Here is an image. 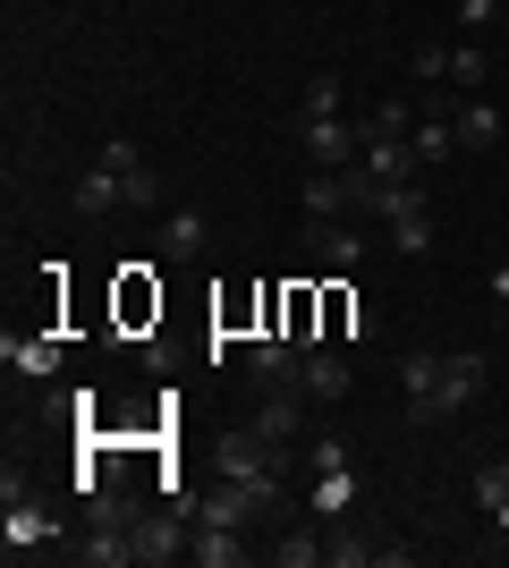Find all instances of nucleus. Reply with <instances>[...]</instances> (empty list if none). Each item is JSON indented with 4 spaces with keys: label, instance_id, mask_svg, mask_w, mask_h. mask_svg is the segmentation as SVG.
I'll return each mask as SVG.
<instances>
[{
    "label": "nucleus",
    "instance_id": "7c9ffc66",
    "mask_svg": "<svg viewBox=\"0 0 509 568\" xmlns=\"http://www.w3.org/2000/svg\"><path fill=\"white\" fill-rule=\"evenodd\" d=\"M492 297H501V306H509V263H501V272H492Z\"/></svg>",
    "mask_w": 509,
    "mask_h": 568
},
{
    "label": "nucleus",
    "instance_id": "bb28decb",
    "mask_svg": "<svg viewBox=\"0 0 509 568\" xmlns=\"http://www.w3.org/2000/svg\"><path fill=\"white\" fill-rule=\"evenodd\" d=\"M297 111H339V77L315 69V77H306V94H297Z\"/></svg>",
    "mask_w": 509,
    "mask_h": 568
},
{
    "label": "nucleus",
    "instance_id": "39448f33",
    "mask_svg": "<svg viewBox=\"0 0 509 568\" xmlns=\"http://www.w3.org/2000/svg\"><path fill=\"white\" fill-rule=\"evenodd\" d=\"M399 390H408V425H434V399H441V348H408V356H399Z\"/></svg>",
    "mask_w": 509,
    "mask_h": 568
},
{
    "label": "nucleus",
    "instance_id": "412c9836",
    "mask_svg": "<svg viewBox=\"0 0 509 568\" xmlns=\"http://www.w3.org/2000/svg\"><path fill=\"white\" fill-rule=\"evenodd\" d=\"M450 119H459V153H467V144H492V136H501V119H492V102H485V94H467Z\"/></svg>",
    "mask_w": 509,
    "mask_h": 568
},
{
    "label": "nucleus",
    "instance_id": "393cba45",
    "mask_svg": "<svg viewBox=\"0 0 509 568\" xmlns=\"http://www.w3.org/2000/svg\"><path fill=\"white\" fill-rule=\"evenodd\" d=\"M408 128H416V119H408V102H374L357 136H408Z\"/></svg>",
    "mask_w": 509,
    "mask_h": 568
},
{
    "label": "nucleus",
    "instance_id": "0eeeda50",
    "mask_svg": "<svg viewBox=\"0 0 509 568\" xmlns=\"http://www.w3.org/2000/svg\"><path fill=\"white\" fill-rule=\"evenodd\" d=\"M195 518H204V526H238V535H246V526H264L272 509H264V500H255V493H246V484H230V475H221L213 493L195 500Z\"/></svg>",
    "mask_w": 509,
    "mask_h": 568
},
{
    "label": "nucleus",
    "instance_id": "f8f14e48",
    "mask_svg": "<svg viewBox=\"0 0 509 568\" xmlns=\"http://www.w3.org/2000/svg\"><path fill=\"white\" fill-rule=\"evenodd\" d=\"M153 246H162V263H195L204 246H213V230H204V213H195V204H179V213H162Z\"/></svg>",
    "mask_w": 509,
    "mask_h": 568
},
{
    "label": "nucleus",
    "instance_id": "9d476101",
    "mask_svg": "<svg viewBox=\"0 0 509 568\" xmlns=\"http://www.w3.org/2000/svg\"><path fill=\"white\" fill-rule=\"evenodd\" d=\"M94 162H111L128 179V213H153V204H162V187H153V170H145V153H136V144L128 136H102V153Z\"/></svg>",
    "mask_w": 509,
    "mask_h": 568
},
{
    "label": "nucleus",
    "instance_id": "6e6552de",
    "mask_svg": "<svg viewBox=\"0 0 509 568\" xmlns=\"http://www.w3.org/2000/svg\"><path fill=\"white\" fill-rule=\"evenodd\" d=\"M297 365H306V348H297V339H281V332L246 339V374H255V390H281V382H297Z\"/></svg>",
    "mask_w": 509,
    "mask_h": 568
},
{
    "label": "nucleus",
    "instance_id": "c756f323",
    "mask_svg": "<svg viewBox=\"0 0 509 568\" xmlns=\"http://www.w3.org/2000/svg\"><path fill=\"white\" fill-rule=\"evenodd\" d=\"M374 560V544H357V535H332V568H365Z\"/></svg>",
    "mask_w": 509,
    "mask_h": 568
},
{
    "label": "nucleus",
    "instance_id": "7ed1b4c3",
    "mask_svg": "<svg viewBox=\"0 0 509 568\" xmlns=\"http://www.w3.org/2000/svg\"><path fill=\"white\" fill-rule=\"evenodd\" d=\"M195 509H145V518H128V535H136V568H162V560H187L195 535H187Z\"/></svg>",
    "mask_w": 509,
    "mask_h": 568
},
{
    "label": "nucleus",
    "instance_id": "1a4fd4ad",
    "mask_svg": "<svg viewBox=\"0 0 509 568\" xmlns=\"http://www.w3.org/2000/svg\"><path fill=\"white\" fill-rule=\"evenodd\" d=\"M348 382H357V374H348V356L315 339V348H306V365H297V390H306L315 407H332V399H348Z\"/></svg>",
    "mask_w": 509,
    "mask_h": 568
},
{
    "label": "nucleus",
    "instance_id": "c85d7f7f",
    "mask_svg": "<svg viewBox=\"0 0 509 568\" xmlns=\"http://www.w3.org/2000/svg\"><path fill=\"white\" fill-rule=\"evenodd\" d=\"M501 9H509V0H459V26H467V34H485Z\"/></svg>",
    "mask_w": 509,
    "mask_h": 568
},
{
    "label": "nucleus",
    "instance_id": "ddd939ff",
    "mask_svg": "<svg viewBox=\"0 0 509 568\" xmlns=\"http://www.w3.org/2000/svg\"><path fill=\"white\" fill-rule=\"evenodd\" d=\"M297 204H306V221H348L357 213V204H348V170H315Z\"/></svg>",
    "mask_w": 509,
    "mask_h": 568
},
{
    "label": "nucleus",
    "instance_id": "dca6fc26",
    "mask_svg": "<svg viewBox=\"0 0 509 568\" xmlns=\"http://www.w3.org/2000/svg\"><path fill=\"white\" fill-rule=\"evenodd\" d=\"M408 144H416V162H425V170H441V162H450V153H459V119L425 111V119H416V128H408Z\"/></svg>",
    "mask_w": 509,
    "mask_h": 568
},
{
    "label": "nucleus",
    "instance_id": "f03ea898",
    "mask_svg": "<svg viewBox=\"0 0 509 568\" xmlns=\"http://www.w3.org/2000/svg\"><path fill=\"white\" fill-rule=\"evenodd\" d=\"M246 425L264 433L272 450H289V442H306V433H315V399H306L297 382H281V390H264V399H255V416H246Z\"/></svg>",
    "mask_w": 509,
    "mask_h": 568
},
{
    "label": "nucleus",
    "instance_id": "4468645a",
    "mask_svg": "<svg viewBox=\"0 0 509 568\" xmlns=\"http://www.w3.org/2000/svg\"><path fill=\"white\" fill-rule=\"evenodd\" d=\"M357 170H374V179H416V144L408 136H365V153H357Z\"/></svg>",
    "mask_w": 509,
    "mask_h": 568
},
{
    "label": "nucleus",
    "instance_id": "2eb2a0df",
    "mask_svg": "<svg viewBox=\"0 0 509 568\" xmlns=\"http://www.w3.org/2000/svg\"><path fill=\"white\" fill-rule=\"evenodd\" d=\"M77 213H128V179L111 162H94L85 179H77Z\"/></svg>",
    "mask_w": 509,
    "mask_h": 568
},
{
    "label": "nucleus",
    "instance_id": "4be33fe9",
    "mask_svg": "<svg viewBox=\"0 0 509 568\" xmlns=\"http://www.w3.org/2000/svg\"><path fill=\"white\" fill-rule=\"evenodd\" d=\"M434 213H399V221H390V255H434Z\"/></svg>",
    "mask_w": 509,
    "mask_h": 568
},
{
    "label": "nucleus",
    "instance_id": "cd10ccee",
    "mask_svg": "<svg viewBox=\"0 0 509 568\" xmlns=\"http://www.w3.org/2000/svg\"><path fill=\"white\" fill-rule=\"evenodd\" d=\"M416 77H425V85H450V51H441V43H416Z\"/></svg>",
    "mask_w": 509,
    "mask_h": 568
},
{
    "label": "nucleus",
    "instance_id": "6ab92c4d",
    "mask_svg": "<svg viewBox=\"0 0 509 568\" xmlns=\"http://www.w3.org/2000/svg\"><path fill=\"white\" fill-rule=\"evenodd\" d=\"M272 560H281V568H315V560H332V535H315V526H289V535L272 544Z\"/></svg>",
    "mask_w": 509,
    "mask_h": 568
},
{
    "label": "nucleus",
    "instance_id": "b1692460",
    "mask_svg": "<svg viewBox=\"0 0 509 568\" xmlns=\"http://www.w3.org/2000/svg\"><path fill=\"white\" fill-rule=\"evenodd\" d=\"M450 85H459V94H476V85H485V43H476V34H467V43H450Z\"/></svg>",
    "mask_w": 509,
    "mask_h": 568
},
{
    "label": "nucleus",
    "instance_id": "423d86ee",
    "mask_svg": "<svg viewBox=\"0 0 509 568\" xmlns=\"http://www.w3.org/2000/svg\"><path fill=\"white\" fill-rule=\"evenodd\" d=\"M476 390H485V356L450 348V356H441V399H434V425H450L459 407H476Z\"/></svg>",
    "mask_w": 509,
    "mask_h": 568
},
{
    "label": "nucleus",
    "instance_id": "20e7f679",
    "mask_svg": "<svg viewBox=\"0 0 509 568\" xmlns=\"http://www.w3.org/2000/svg\"><path fill=\"white\" fill-rule=\"evenodd\" d=\"M60 544V526H51V509H34V500L18 493V475H9V509H0V551L9 560H34V551Z\"/></svg>",
    "mask_w": 509,
    "mask_h": 568
},
{
    "label": "nucleus",
    "instance_id": "f3484780",
    "mask_svg": "<svg viewBox=\"0 0 509 568\" xmlns=\"http://www.w3.org/2000/svg\"><path fill=\"white\" fill-rule=\"evenodd\" d=\"M323 339H374V306H357L348 288L323 297Z\"/></svg>",
    "mask_w": 509,
    "mask_h": 568
},
{
    "label": "nucleus",
    "instance_id": "a211bd4d",
    "mask_svg": "<svg viewBox=\"0 0 509 568\" xmlns=\"http://www.w3.org/2000/svg\"><path fill=\"white\" fill-rule=\"evenodd\" d=\"M9 374H60V339H0Z\"/></svg>",
    "mask_w": 509,
    "mask_h": 568
},
{
    "label": "nucleus",
    "instance_id": "f257e3e1",
    "mask_svg": "<svg viewBox=\"0 0 509 568\" xmlns=\"http://www.w3.org/2000/svg\"><path fill=\"white\" fill-rule=\"evenodd\" d=\"M297 144H306L315 170H357V153H365V136H357L348 111H297Z\"/></svg>",
    "mask_w": 509,
    "mask_h": 568
},
{
    "label": "nucleus",
    "instance_id": "5701e85b",
    "mask_svg": "<svg viewBox=\"0 0 509 568\" xmlns=\"http://www.w3.org/2000/svg\"><path fill=\"white\" fill-rule=\"evenodd\" d=\"M306 475H348V442L339 433H306Z\"/></svg>",
    "mask_w": 509,
    "mask_h": 568
},
{
    "label": "nucleus",
    "instance_id": "a878e982",
    "mask_svg": "<svg viewBox=\"0 0 509 568\" xmlns=\"http://www.w3.org/2000/svg\"><path fill=\"white\" fill-rule=\"evenodd\" d=\"M348 500H357V475H315V509L323 518H339Z\"/></svg>",
    "mask_w": 509,
    "mask_h": 568
},
{
    "label": "nucleus",
    "instance_id": "9b49d317",
    "mask_svg": "<svg viewBox=\"0 0 509 568\" xmlns=\"http://www.w3.org/2000/svg\"><path fill=\"white\" fill-rule=\"evenodd\" d=\"M306 246H315L323 263H339V272H357L365 263V221L348 213V221H306Z\"/></svg>",
    "mask_w": 509,
    "mask_h": 568
},
{
    "label": "nucleus",
    "instance_id": "aec40b11",
    "mask_svg": "<svg viewBox=\"0 0 509 568\" xmlns=\"http://www.w3.org/2000/svg\"><path fill=\"white\" fill-rule=\"evenodd\" d=\"M187 560H204V568H238V560H246L238 526H204V535H195V551H187Z\"/></svg>",
    "mask_w": 509,
    "mask_h": 568
}]
</instances>
